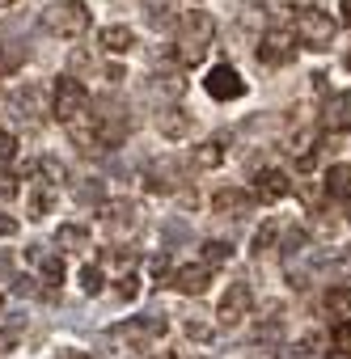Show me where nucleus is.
Returning <instances> with one entry per match:
<instances>
[{"mask_svg":"<svg viewBox=\"0 0 351 359\" xmlns=\"http://www.w3.org/2000/svg\"><path fill=\"white\" fill-rule=\"evenodd\" d=\"M173 30H178V64L183 68H195V64H204V55H208V47H212V39H216V22H212V13L208 9H191V13H183L178 22H173Z\"/></svg>","mask_w":351,"mask_h":359,"instance_id":"nucleus-1","label":"nucleus"},{"mask_svg":"<svg viewBox=\"0 0 351 359\" xmlns=\"http://www.w3.org/2000/svg\"><path fill=\"white\" fill-rule=\"evenodd\" d=\"M334 34H338V26H334L330 13H322V9H300V13L292 18V39H296L305 51H330Z\"/></svg>","mask_w":351,"mask_h":359,"instance_id":"nucleus-2","label":"nucleus"},{"mask_svg":"<svg viewBox=\"0 0 351 359\" xmlns=\"http://www.w3.org/2000/svg\"><path fill=\"white\" fill-rule=\"evenodd\" d=\"M43 26L55 39H81L89 30V9L81 5V0H51L47 13H43Z\"/></svg>","mask_w":351,"mask_h":359,"instance_id":"nucleus-3","label":"nucleus"},{"mask_svg":"<svg viewBox=\"0 0 351 359\" xmlns=\"http://www.w3.org/2000/svg\"><path fill=\"white\" fill-rule=\"evenodd\" d=\"M89 110V89L77 81V76H60L55 85H51V114L60 118V123H72V118H81Z\"/></svg>","mask_w":351,"mask_h":359,"instance_id":"nucleus-4","label":"nucleus"},{"mask_svg":"<svg viewBox=\"0 0 351 359\" xmlns=\"http://www.w3.org/2000/svg\"><path fill=\"white\" fill-rule=\"evenodd\" d=\"M254 60H258V68H284V64H292V60H296V39H292V30H267V34L258 39Z\"/></svg>","mask_w":351,"mask_h":359,"instance_id":"nucleus-5","label":"nucleus"},{"mask_svg":"<svg viewBox=\"0 0 351 359\" xmlns=\"http://www.w3.org/2000/svg\"><path fill=\"white\" fill-rule=\"evenodd\" d=\"M204 89H208V97H212V102H237V97H246V89H250V85L241 81V72H237V68L216 64V68L208 72Z\"/></svg>","mask_w":351,"mask_h":359,"instance_id":"nucleus-6","label":"nucleus"},{"mask_svg":"<svg viewBox=\"0 0 351 359\" xmlns=\"http://www.w3.org/2000/svg\"><path fill=\"white\" fill-rule=\"evenodd\" d=\"M110 334L123 338V342H131V346H140V351H148L157 338H165V317H131V321L114 325Z\"/></svg>","mask_w":351,"mask_h":359,"instance_id":"nucleus-7","label":"nucleus"},{"mask_svg":"<svg viewBox=\"0 0 351 359\" xmlns=\"http://www.w3.org/2000/svg\"><path fill=\"white\" fill-rule=\"evenodd\" d=\"M250 195H254V203H279V199L292 195V177L284 169H258Z\"/></svg>","mask_w":351,"mask_h":359,"instance_id":"nucleus-8","label":"nucleus"},{"mask_svg":"<svg viewBox=\"0 0 351 359\" xmlns=\"http://www.w3.org/2000/svg\"><path fill=\"white\" fill-rule=\"evenodd\" d=\"M250 304H254V292H250V283H229V292H225V300H220V325H241L246 317H250Z\"/></svg>","mask_w":351,"mask_h":359,"instance_id":"nucleus-9","label":"nucleus"},{"mask_svg":"<svg viewBox=\"0 0 351 359\" xmlns=\"http://www.w3.org/2000/svg\"><path fill=\"white\" fill-rule=\"evenodd\" d=\"M135 224H140V208H135V203H127V199L102 203V229H106L110 237H127Z\"/></svg>","mask_w":351,"mask_h":359,"instance_id":"nucleus-10","label":"nucleus"},{"mask_svg":"<svg viewBox=\"0 0 351 359\" xmlns=\"http://www.w3.org/2000/svg\"><path fill=\"white\" fill-rule=\"evenodd\" d=\"M322 131H330V135L351 131V89L326 97V106H322Z\"/></svg>","mask_w":351,"mask_h":359,"instance_id":"nucleus-11","label":"nucleus"},{"mask_svg":"<svg viewBox=\"0 0 351 359\" xmlns=\"http://www.w3.org/2000/svg\"><path fill=\"white\" fill-rule=\"evenodd\" d=\"M55 199H60V187L43 182V177H30V182H26V216L30 220H47Z\"/></svg>","mask_w":351,"mask_h":359,"instance_id":"nucleus-12","label":"nucleus"},{"mask_svg":"<svg viewBox=\"0 0 351 359\" xmlns=\"http://www.w3.org/2000/svg\"><path fill=\"white\" fill-rule=\"evenodd\" d=\"M157 131H161V140H187L195 131V114H187L183 106H161L157 110Z\"/></svg>","mask_w":351,"mask_h":359,"instance_id":"nucleus-13","label":"nucleus"},{"mask_svg":"<svg viewBox=\"0 0 351 359\" xmlns=\"http://www.w3.org/2000/svg\"><path fill=\"white\" fill-rule=\"evenodd\" d=\"M26 262L43 275L47 287H60V283H64V258H60L55 250H47V245H30V250H26Z\"/></svg>","mask_w":351,"mask_h":359,"instance_id":"nucleus-14","label":"nucleus"},{"mask_svg":"<svg viewBox=\"0 0 351 359\" xmlns=\"http://www.w3.org/2000/svg\"><path fill=\"white\" fill-rule=\"evenodd\" d=\"M212 208H216V216H250L254 212V195L246 187H225V191L212 195Z\"/></svg>","mask_w":351,"mask_h":359,"instance_id":"nucleus-15","label":"nucleus"},{"mask_svg":"<svg viewBox=\"0 0 351 359\" xmlns=\"http://www.w3.org/2000/svg\"><path fill=\"white\" fill-rule=\"evenodd\" d=\"M169 283L178 287L183 296H204L208 292V283H212V271L199 262V266H183V271H173L169 275Z\"/></svg>","mask_w":351,"mask_h":359,"instance_id":"nucleus-16","label":"nucleus"},{"mask_svg":"<svg viewBox=\"0 0 351 359\" xmlns=\"http://www.w3.org/2000/svg\"><path fill=\"white\" fill-rule=\"evenodd\" d=\"M98 43H102L110 55H127V51L135 47V30H131V26H106V30L98 34Z\"/></svg>","mask_w":351,"mask_h":359,"instance_id":"nucleus-17","label":"nucleus"},{"mask_svg":"<svg viewBox=\"0 0 351 359\" xmlns=\"http://www.w3.org/2000/svg\"><path fill=\"white\" fill-rule=\"evenodd\" d=\"M322 187H326V195H330V199L347 203V199H351V165H330Z\"/></svg>","mask_w":351,"mask_h":359,"instance_id":"nucleus-18","label":"nucleus"},{"mask_svg":"<svg viewBox=\"0 0 351 359\" xmlns=\"http://www.w3.org/2000/svg\"><path fill=\"white\" fill-rule=\"evenodd\" d=\"M55 245L60 250H85L89 245V229L85 224H60L55 229Z\"/></svg>","mask_w":351,"mask_h":359,"instance_id":"nucleus-19","label":"nucleus"},{"mask_svg":"<svg viewBox=\"0 0 351 359\" xmlns=\"http://www.w3.org/2000/svg\"><path fill=\"white\" fill-rule=\"evenodd\" d=\"M233 258V245H225V241H204V250H199V262L212 271V266H225Z\"/></svg>","mask_w":351,"mask_h":359,"instance_id":"nucleus-20","label":"nucleus"},{"mask_svg":"<svg viewBox=\"0 0 351 359\" xmlns=\"http://www.w3.org/2000/svg\"><path fill=\"white\" fill-rule=\"evenodd\" d=\"M322 304H326V313H330V317H338V321H343V317L351 313V287H330Z\"/></svg>","mask_w":351,"mask_h":359,"instance_id":"nucleus-21","label":"nucleus"},{"mask_svg":"<svg viewBox=\"0 0 351 359\" xmlns=\"http://www.w3.org/2000/svg\"><path fill=\"white\" fill-rule=\"evenodd\" d=\"M13 106H18V110H30V114H43V89H39V85L13 89Z\"/></svg>","mask_w":351,"mask_h":359,"instance_id":"nucleus-22","label":"nucleus"},{"mask_svg":"<svg viewBox=\"0 0 351 359\" xmlns=\"http://www.w3.org/2000/svg\"><path fill=\"white\" fill-rule=\"evenodd\" d=\"M220 161H225V144H220V140H208V144L195 148V165H199V169H216Z\"/></svg>","mask_w":351,"mask_h":359,"instance_id":"nucleus-23","label":"nucleus"},{"mask_svg":"<svg viewBox=\"0 0 351 359\" xmlns=\"http://www.w3.org/2000/svg\"><path fill=\"white\" fill-rule=\"evenodd\" d=\"M148 26L152 30H173V9L165 0H148Z\"/></svg>","mask_w":351,"mask_h":359,"instance_id":"nucleus-24","label":"nucleus"},{"mask_svg":"<svg viewBox=\"0 0 351 359\" xmlns=\"http://www.w3.org/2000/svg\"><path fill=\"white\" fill-rule=\"evenodd\" d=\"M275 237H279V220H275V216H271V220H267V224H263V229H258V233H254V254H258V258H263V254H267V250H275Z\"/></svg>","mask_w":351,"mask_h":359,"instance_id":"nucleus-25","label":"nucleus"},{"mask_svg":"<svg viewBox=\"0 0 351 359\" xmlns=\"http://www.w3.org/2000/svg\"><path fill=\"white\" fill-rule=\"evenodd\" d=\"M77 203H85V208H89V203H98V208H102V203H106V195H102V182H98V177H89L85 187H77Z\"/></svg>","mask_w":351,"mask_h":359,"instance_id":"nucleus-26","label":"nucleus"},{"mask_svg":"<svg viewBox=\"0 0 351 359\" xmlns=\"http://www.w3.org/2000/svg\"><path fill=\"white\" fill-rule=\"evenodd\" d=\"M114 292H119L123 300H135V296H140V275H135V271H123V275L114 279Z\"/></svg>","mask_w":351,"mask_h":359,"instance_id":"nucleus-27","label":"nucleus"},{"mask_svg":"<svg viewBox=\"0 0 351 359\" xmlns=\"http://www.w3.org/2000/svg\"><path fill=\"white\" fill-rule=\"evenodd\" d=\"M330 338H334V351H338V355H351V317H343V321L330 330Z\"/></svg>","mask_w":351,"mask_h":359,"instance_id":"nucleus-28","label":"nucleus"},{"mask_svg":"<svg viewBox=\"0 0 351 359\" xmlns=\"http://www.w3.org/2000/svg\"><path fill=\"white\" fill-rule=\"evenodd\" d=\"M39 177H43V182H51V187H60V182H64V165H60L55 156H43V161H39Z\"/></svg>","mask_w":351,"mask_h":359,"instance_id":"nucleus-29","label":"nucleus"},{"mask_svg":"<svg viewBox=\"0 0 351 359\" xmlns=\"http://www.w3.org/2000/svg\"><path fill=\"white\" fill-rule=\"evenodd\" d=\"M102 283H106L102 266H85V271H81V287H85L89 296H98V292H102Z\"/></svg>","mask_w":351,"mask_h":359,"instance_id":"nucleus-30","label":"nucleus"},{"mask_svg":"<svg viewBox=\"0 0 351 359\" xmlns=\"http://www.w3.org/2000/svg\"><path fill=\"white\" fill-rule=\"evenodd\" d=\"M13 161H18V140L9 131H0V169H9Z\"/></svg>","mask_w":351,"mask_h":359,"instance_id":"nucleus-31","label":"nucleus"},{"mask_svg":"<svg viewBox=\"0 0 351 359\" xmlns=\"http://www.w3.org/2000/svg\"><path fill=\"white\" fill-rule=\"evenodd\" d=\"M18 177L13 173H5V169H0V203H9V199H18Z\"/></svg>","mask_w":351,"mask_h":359,"instance_id":"nucleus-32","label":"nucleus"},{"mask_svg":"<svg viewBox=\"0 0 351 359\" xmlns=\"http://www.w3.org/2000/svg\"><path fill=\"white\" fill-rule=\"evenodd\" d=\"M187 334H191L195 342H208V338H212V325H208V321H195V317H191V321H187Z\"/></svg>","mask_w":351,"mask_h":359,"instance_id":"nucleus-33","label":"nucleus"},{"mask_svg":"<svg viewBox=\"0 0 351 359\" xmlns=\"http://www.w3.org/2000/svg\"><path fill=\"white\" fill-rule=\"evenodd\" d=\"M18 338H22V334H18V325H9V330H0V355H9V351L18 346Z\"/></svg>","mask_w":351,"mask_h":359,"instance_id":"nucleus-34","label":"nucleus"},{"mask_svg":"<svg viewBox=\"0 0 351 359\" xmlns=\"http://www.w3.org/2000/svg\"><path fill=\"white\" fill-rule=\"evenodd\" d=\"M0 237H18V220L0 212Z\"/></svg>","mask_w":351,"mask_h":359,"instance_id":"nucleus-35","label":"nucleus"},{"mask_svg":"<svg viewBox=\"0 0 351 359\" xmlns=\"http://www.w3.org/2000/svg\"><path fill=\"white\" fill-rule=\"evenodd\" d=\"M13 64H18V55H5V43H0V72H13Z\"/></svg>","mask_w":351,"mask_h":359,"instance_id":"nucleus-36","label":"nucleus"},{"mask_svg":"<svg viewBox=\"0 0 351 359\" xmlns=\"http://www.w3.org/2000/svg\"><path fill=\"white\" fill-rule=\"evenodd\" d=\"M55 359H93V355H85V351H60Z\"/></svg>","mask_w":351,"mask_h":359,"instance_id":"nucleus-37","label":"nucleus"},{"mask_svg":"<svg viewBox=\"0 0 351 359\" xmlns=\"http://www.w3.org/2000/svg\"><path fill=\"white\" fill-rule=\"evenodd\" d=\"M338 9H343V18H347V26H351V0H338Z\"/></svg>","mask_w":351,"mask_h":359,"instance_id":"nucleus-38","label":"nucleus"},{"mask_svg":"<svg viewBox=\"0 0 351 359\" xmlns=\"http://www.w3.org/2000/svg\"><path fill=\"white\" fill-rule=\"evenodd\" d=\"M9 5H18V0H0V9H9Z\"/></svg>","mask_w":351,"mask_h":359,"instance_id":"nucleus-39","label":"nucleus"},{"mask_svg":"<svg viewBox=\"0 0 351 359\" xmlns=\"http://www.w3.org/2000/svg\"><path fill=\"white\" fill-rule=\"evenodd\" d=\"M330 359H347V355H338V351H334V355H330Z\"/></svg>","mask_w":351,"mask_h":359,"instance_id":"nucleus-40","label":"nucleus"},{"mask_svg":"<svg viewBox=\"0 0 351 359\" xmlns=\"http://www.w3.org/2000/svg\"><path fill=\"white\" fill-rule=\"evenodd\" d=\"M279 5H292V0H279Z\"/></svg>","mask_w":351,"mask_h":359,"instance_id":"nucleus-41","label":"nucleus"},{"mask_svg":"<svg viewBox=\"0 0 351 359\" xmlns=\"http://www.w3.org/2000/svg\"><path fill=\"white\" fill-rule=\"evenodd\" d=\"M347 68H351V55H347Z\"/></svg>","mask_w":351,"mask_h":359,"instance_id":"nucleus-42","label":"nucleus"}]
</instances>
